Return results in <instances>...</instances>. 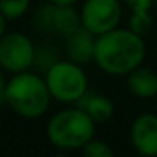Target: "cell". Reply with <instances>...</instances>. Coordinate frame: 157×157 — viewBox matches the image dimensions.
Instances as JSON below:
<instances>
[{
	"mask_svg": "<svg viewBox=\"0 0 157 157\" xmlns=\"http://www.w3.org/2000/svg\"><path fill=\"white\" fill-rule=\"evenodd\" d=\"M147 46L142 36L128 27H115L96 36L93 63L108 76H127L132 69L144 64Z\"/></svg>",
	"mask_w": 157,
	"mask_h": 157,
	"instance_id": "cell-1",
	"label": "cell"
},
{
	"mask_svg": "<svg viewBox=\"0 0 157 157\" xmlns=\"http://www.w3.org/2000/svg\"><path fill=\"white\" fill-rule=\"evenodd\" d=\"M2 98L19 117L34 120L49 110L52 96L48 90L44 76L27 69L9 79Z\"/></svg>",
	"mask_w": 157,
	"mask_h": 157,
	"instance_id": "cell-2",
	"label": "cell"
},
{
	"mask_svg": "<svg viewBox=\"0 0 157 157\" xmlns=\"http://www.w3.org/2000/svg\"><path fill=\"white\" fill-rule=\"evenodd\" d=\"M96 123L78 105L59 110L49 118L46 135L52 147L59 150H81L95 137Z\"/></svg>",
	"mask_w": 157,
	"mask_h": 157,
	"instance_id": "cell-3",
	"label": "cell"
},
{
	"mask_svg": "<svg viewBox=\"0 0 157 157\" xmlns=\"http://www.w3.org/2000/svg\"><path fill=\"white\" fill-rule=\"evenodd\" d=\"M52 100L76 105L88 91V76L81 64L69 59H58L44 75Z\"/></svg>",
	"mask_w": 157,
	"mask_h": 157,
	"instance_id": "cell-4",
	"label": "cell"
},
{
	"mask_svg": "<svg viewBox=\"0 0 157 157\" xmlns=\"http://www.w3.org/2000/svg\"><path fill=\"white\" fill-rule=\"evenodd\" d=\"M81 25L93 36L118 27L123 17L122 0H85L79 9Z\"/></svg>",
	"mask_w": 157,
	"mask_h": 157,
	"instance_id": "cell-5",
	"label": "cell"
},
{
	"mask_svg": "<svg viewBox=\"0 0 157 157\" xmlns=\"http://www.w3.org/2000/svg\"><path fill=\"white\" fill-rule=\"evenodd\" d=\"M36 46L22 32H5L0 37V68L7 73L27 71L34 66Z\"/></svg>",
	"mask_w": 157,
	"mask_h": 157,
	"instance_id": "cell-6",
	"label": "cell"
},
{
	"mask_svg": "<svg viewBox=\"0 0 157 157\" xmlns=\"http://www.w3.org/2000/svg\"><path fill=\"white\" fill-rule=\"evenodd\" d=\"M130 144L144 157H157V112L140 113L130 125Z\"/></svg>",
	"mask_w": 157,
	"mask_h": 157,
	"instance_id": "cell-7",
	"label": "cell"
},
{
	"mask_svg": "<svg viewBox=\"0 0 157 157\" xmlns=\"http://www.w3.org/2000/svg\"><path fill=\"white\" fill-rule=\"evenodd\" d=\"M64 52L66 59L73 63L85 66L88 63H93V56H95V41L96 36H93L90 31H86L85 27H79L76 32H73L71 36L64 37Z\"/></svg>",
	"mask_w": 157,
	"mask_h": 157,
	"instance_id": "cell-8",
	"label": "cell"
},
{
	"mask_svg": "<svg viewBox=\"0 0 157 157\" xmlns=\"http://www.w3.org/2000/svg\"><path fill=\"white\" fill-rule=\"evenodd\" d=\"M127 88L137 98H157V71L144 64L137 66L127 75Z\"/></svg>",
	"mask_w": 157,
	"mask_h": 157,
	"instance_id": "cell-9",
	"label": "cell"
},
{
	"mask_svg": "<svg viewBox=\"0 0 157 157\" xmlns=\"http://www.w3.org/2000/svg\"><path fill=\"white\" fill-rule=\"evenodd\" d=\"M76 105L85 110L95 123H106L115 115V103L112 101V98L101 93L90 91V90L81 96V100Z\"/></svg>",
	"mask_w": 157,
	"mask_h": 157,
	"instance_id": "cell-10",
	"label": "cell"
},
{
	"mask_svg": "<svg viewBox=\"0 0 157 157\" xmlns=\"http://www.w3.org/2000/svg\"><path fill=\"white\" fill-rule=\"evenodd\" d=\"M81 27V15L75 5H54L52 29L54 34L61 37H68Z\"/></svg>",
	"mask_w": 157,
	"mask_h": 157,
	"instance_id": "cell-11",
	"label": "cell"
},
{
	"mask_svg": "<svg viewBox=\"0 0 157 157\" xmlns=\"http://www.w3.org/2000/svg\"><path fill=\"white\" fill-rule=\"evenodd\" d=\"M128 29L133 31L135 34L142 36V37L149 36L154 29L152 10H133V12H130Z\"/></svg>",
	"mask_w": 157,
	"mask_h": 157,
	"instance_id": "cell-12",
	"label": "cell"
},
{
	"mask_svg": "<svg viewBox=\"0 0 157 157\" xmlns=\"http://www.w3.org/2000/svg\"><path fill=\"white\" fill-rule=\"evenodd\" d=\"M31 0H0V14L7 21L21 19L27 12Z\"/></svg>",
	"mask_w": 157,
	"mask_h": 157,
	"instance_id": "cell-13",
	"label": "cell"
},
{
	"mask_svg": "<svg viewBox=\"0 0 157 157\" xmlns=\"http://www.w3.org/2000/svg\"><path fill=\"white\" fill-rule=\"evenodd\" d=\"M58 52L56 48L51 44H41L36 48V56H34V66L36 68L44 69V73L58 61Z\"/></svg>",
	"mask_w": 157,
	"mask_h": 157,
	"instance_id": "cell-14",
	"label": "cell"
},
{
	"mask_svg": "<svg viewBox=\"0 0 157 157\" xmlns=\"http://www.w3.org/2000/svg\"><path fill=\"white\" fill-rule=\"evenodd\" d=\"M52 17H54V4L46 2V5L39 7V10L34 15V25L39 31L46 32V34H54L52 29Z\"/></svg>",
	"mask_w": 157,
	"mask_h": 157,
	"instance_id": "cell-15",
	"label": "cell"
},
{
	"mask_svg": "<svg viewBox=\"0 0 157 157\" xmlns=\"http://www.w3.org/2000/svg\"><path fill=\"white\" fill-rule=\"evenodd\" d=\"M81 152L85 157H112L113 155V149L110 147V144L105 142V140H98L95 137L83 147Z\"/></svg>",
	"mask_w": 157,
	"mask_h": 157,
	"instance_id": "cell-16",
	"label": "cell"
},
{
	"mask_svg": "<svg viewBox=\"0 0 157 157\" xmlns=\"http://www.w3.org/2000/svg\"><path fill=\"white\" fill-rule=\"evenodd\" d=\"M123 5L133 10H152L154 9V0H123Z\"/></svg>",
	"mask_w": 157,
	"mask_h": 157,
	"instance_id": "cell-17",
	"label": "cell"
},
{
	"mask_svg": "<svg viewBox=\"0 0 157 157\" xmlns=\"http://www.w3.org/2000/svg\"><path fill=\"white\" fill-rule=\"evenodd\" d=\"M49 4H54V5H75L78 4L79 0H46Z\"/></svg>",
	"mask_w": 157,
	"mask_h": 157,
	"instance_id": "cell-18",
	"label": "cell"
},
{
	"mask_svg": "<svg viewBox=\"0 0 157 157\" xmlns=\"http://www.w3.org/2000/svg\"><path fill=\"white\" fill-rule=\"evenodd\" d=\"M5 32H7V19L0 14V37H2Z\"/></svg>",
	"mask_w": 157,
	"mask_h": 157,
	"instance_id": "cell-19",
	"label": "cell"
},
{
	"mask_svg": "<svg viewBox=\"0 0 157 157\" xmlns=\"http://www.w3.org/2000/svg\"><path fill=\"white\" fill-rule=\"evenodd\" d=\"M5 85H7V81H5V78H4V69L0 68V96H4Z\"/></svg>",
	"mask_w": 157,
	"mask_h": 157,
	"instance_id": "cell-20",
	"label": "cell"
},
{
	"mask_svg": "<svg viewBox=\"0 0 157 157\" xmlns=\"http://www.w3.org/2000/svg\"><path fill=\"white\" fill-rule=\"evenodd\" d=\"M154 9H155V12H157V0H154Z\"/></svg>",
	"mask_w": 157,
	"mask_h": 157,
	"instance_id": "cell-21",
	"label": "cell"
},
{
	"mask_svg": "<svg viewBox=\"0 0 157 157\" xmlns=\"http://www.w3.org/2000/svg\"><path fill=\"white\" fill-rule=\"evenodd\" d=\"M155 112H157V100H155Z\"/></svg>",
	"mask_w": 157,
	"mask_h": 157,
	"instance_id": "cell-22",
	"label": "cell"
}]
</instances>
